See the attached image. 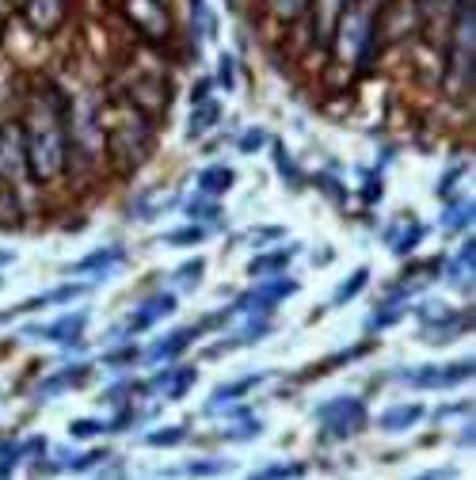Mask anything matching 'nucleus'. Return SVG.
I'll use <instances>...</instances> for the list:
<instances>
[{
  "label": "nucleus",
  "instance_id": "16",
  "mask_svg": "<svg viewBox=\"0 0 476 480\" xmlns=\"http://www.w3.org/2000/svg\"><path fill=\"white\" fill-rule=\"evenodd\" d=\"M176 279H180V282H187V286H190V282H198V279H202V260H195V263H183Z\"/></svg>",
  "mask_w": 476,
  "mask_h": 480
},
{
  "label": "nucleus",
  "instance_id": "18",
  "mask_svg": "<svg viewBox=\"0 0 476 480\" xmlns=\"http://www.w3.org/2000/svg\"><path fill=\"white\" fill-rule=\"evenodd\" d=\"M187 214H190V218H195V214H198V218H214V214H217V206H214V202H190V206H187Z\"/></svg>",
  "mask_w": 476,
  "mask_h": 480
},
{
  "label": "nucleus",
  "instance_id": "1",
  "mask_svg": "<svg viewBox=\"0 0 476 480\" xmlns=\"http://www.w3.org/2000/svg\"><path fill=\"white\" fill-rule=\"evenodd\" d=\"M321 420L328 423L331 435H351V431L362 427V420H366V412H362L358 400H331V404L321 412Z\"/></svg>",
  "mask_w": 476,
  "mask_h": 480
},
{
  "label": "nucleus",
  "instance_id": "10",
  "mask_svg": "<svg viewBox=\"0 0 476 480\" xmlns=\"http://www.w3.org/2000/svg\"><path fill=\"white\" fill-rule=\"evenodd\" d=\"M411 420H419V404H404V408H392V412H385V415H381V427L401 431V427H408Z\"/></svg>",
  "mask_w": 476,
  "mask_h": 480
},
{
  "label": "nucleus",
  "instance_id": "7",
  "mask_svg": "<svg viewBox=\"0 0 476 480\" xmlns=\"http://www.w3.org/2000/svg\"><path fill=\"white\" fill-rule=\"evenodd\" d=\"M290 255L294 248H286V252H271V255H260V260H251V275H275V271H286L290 267Z\"/></svg>",
  "mask_w": 476,
  "mask_h": 480
},
{
  "label": "nucleus",
  "instance_id": "3",
  "mask_svg": "<svg viewBox=\"0 0 476 480\" xmlns=\"http://www.w3.org/2000/svg\"><path fill=\"white\" fill-rule=\"evenodd\" d=\"M294 290H297V282H271V286H263V290H256V294H244L236 309H271L278 298L294 294Z\"/></svg>",
  "mask_w": 476,
  "mask_h": 480
},
{
  "label": "nucleus",
  "instance_id": "21",
  "mask_svg": "<svg viewBox=\"0 0 476 480\" xmlns=\"http://www.w3.org/2000/svg\"><path fill=\"white\" fill-rule=\"evenodd\" d=\"M130 359H137V351H134V347H126V351H119V355H110L107 366H126Z\"/></svg>",
  "mask_w": 476,
  "mask_h": 480
},
{
  "label": "nucleus",
  "instance_id": "11",
  "mask_svg": "<svg viewBox=\"0 0 476 480\" xmlns=\"http://www.w3.org/2000/svg\"><path fill=\"white\" fill-rule=\"evenodd\" d=\"M214 122H217V103H202V107L195 111V119H190V138L206 134Z\"/></svg>",
  "mask_w": 476,
  "mask_h": 480
},
{
  "label": "nucleus",
  "instance_id": "22",
  "mask_svg": "<svg viewBox=\"0 0 476 480\" xmlns=\"http://www.w3.org/2000/svg\"><path fill=\"white\" fill-rule=\"evenodd\" d=\"M206 88H210V80H198L195 84V103H206Z\"/></svg>",
  "mask_w": 476,
  "mask_h": 480
},
{
  "label": "nucleus",
  "instance_id": "13",
  "mask_svg": "<svg viewBox=\"0 0 476 480\" xmlns=\"http://www.w3.org/2000/svg\"><path fill=\"white\" fill-rule=\"evenodd\" d=\"M202 240V229L198 226H190V229H176V233H168V244H198Z\"/></svg>",
  "mask_w": 476,
  "mask_h": 480
},
{
  "label": "nucleus",
  "instance_id": "19",
  "mask_svg": "<svg viewBox=\"0 0 476 480\" xmlns=\"http://www.w3.org/2000/svg\"><path fill=\"white\" fill-rule=\"evenodd\" d=\"M217 76H221V84H225V88H233V58H229V54H221V69H217Z\"/></svg>",
  "mask_w": 476,
  "mask_h": 480
},
{
  "label": "nucleus",
  "instance_id": "5",
  "mask_svg": "<svg viewBox=\"0 0 476 480\" xmlns=\"http://www.w3.org/2000/svg\"><path fill=\"white\" fill-rule=\"evenodd\" d=\"M472 374V362H462V366H454V370H423L416 381L419 386H454V381H462Z\"/></svg>",
  "mask_w": 476,
  "mask_h": 480
},
{
  "label": "nucleus",
  "instance_id": "2",
  "mask_svg": "<svg viewBox=\"0 0 476 480\" xmlns=\"http://www.w3.org/2000/svg\"><path fill=\"white\" fill-rule=\"evenodd\" d=\"M35 335H46V340H57V343H76L84 332V313L76 316H61L57 324H46V328H31Z\"/></svg>",
  "mask_w": 476,
  "mask_h": 480
},
{
  "label": "nucleus",
  "instance_id": "9",
  "mask_svg": "<svg viewBox=\"0 0 476 480\" xmlns=\"http://www.w3.org/2000/svg\"><path fill=\"white\" fill-rule=\"evenodd\" d=\"M195 335H198L195 328H183L180 335H172L168 343H156V347H153V359H172V355H180V351H183L190 340H195Z\"/></svg>",
  "mask_w": 476,
  "mask_h": 480
},
{
  "label": "nucleus",
  "instance_id": "15",
  "mask_svg": "<svg viewBox=\"0 0 476 480\" xmlns=\"http://www.w3.org/2000/svg\"><path fill=\"white\" fill-rule=\"evenodd\" d=\"M263 141H267V134H263V130H248V134L241 138V153H256V149L263 146Z\"/></svg>",
  "mask_w": 476,
  "mask_h": 480
},
{
  "label": "nucleus",
  "instance_id": "17",
  "mask_svg": "<svg viewBox=\"0 0 476 480\" xmlns=\"http://www.w3.org/2000/svg\"><path fill=\"white\" fill-rule=\"evenodd\" d=\"M190 12H195V20L202 27V35H210V15H206V0H190Z\"/></svg>",
  "mask_w": 476,
  "mask_h": 480
},
{
  "label": "nucleus",
  "instance_id": "12",
  "mask_svg": "<svg viewBox=\"0 0 476 480\" xmlns=\"http://www.w3.org/2000/svg\"><path fill=\"white\" fill-rule=\"evenodd\" d=\"M362 286H366V271H355V279L351 282H343L339 290H336V301H347V298H355Z\"/></svg>",
  "mask_w": 476,
  "mask_h": 480
},
{
  "label": "nucleus",
  "instance_id": "20",
  "mask_svg": "<svg viewBox=\"0 0 476 480\" xmlns=\"http://www.w3.org/2000/svg\"><path fill=\"white\" fill-rule=\"evenodd\" d=\"M183 439V431H156V435L149 439V442H156V446H164V442H180Z\"/></svg>",
  "mask_w": 476,
  "mask_h": 480
},
{
  "label": "nucleus",
  "instance_id": "4",
  "mask_svg": "<svg viewBox=\"0 0 476 480\" xmlns=\"http://www.w3.org/2000/svg\"><path fill=\"white\" fill-rule=\"evenodd\" d=\"M172 309H176V301H172V298H153L149 301V306L145 309H141L134 320H130V332H137V328H149L153 324V320H161V316H168Z\"/></svg>",
  "mask_w": 476,
  "mask_h": 480
},
{
  "label": "nucleus",
  "instance_id": "14",
  "mask_svg": "<svg viewBox=\"0 0 476 480\" xmlns=\"http://www.w3.org/2000/svg\"><path fill=\"white\" fill-rule=\"evenodd\" d=\"M195 381V370H180V374H172L168 378V396H183V389Z\"/></svg>",
  "mask_w": 476,
  "mask_h": 480
},
{
  "label": "nucleus",
  "instance_id": "8",
  "mask_svg": "<svg viewBox=\"0 0 476 480\" xmlns=\"http://www.w3.org/2000/svg\"><path fill=\"white\" fill-rule=\"evenodd\" d=\"M122 260V248H100V252H92L88 255V260H81V263H76L73 271H92V275H95V271H107V267H115Z\"/></svg>",
  "mask_w": 476,
  "mask_h": 480
},
{
  "label": "nucleus",
  "instance_id": "6",
  "mask_svg": "<svg viewBox=\"0 0 476 480\" xmlns=\"http://www.w3.org/2000/svg\"><path fill=\"white\" fill-rule=\"evenodd\" d=\"M198 187L206 191V195H221V191L233 187V168H206L198 175Z\"/></svg>",
  "mask_w": 476,
  "mask_h": 480
}]
</instances>
